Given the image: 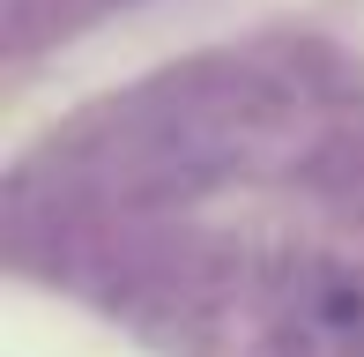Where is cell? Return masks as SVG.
<instances>
[]
</instances>
